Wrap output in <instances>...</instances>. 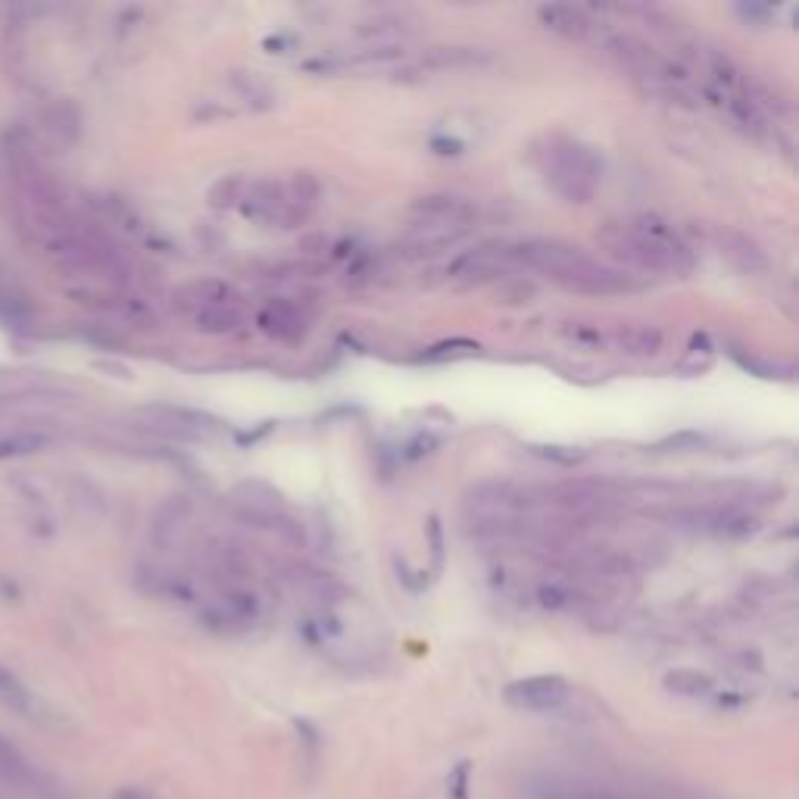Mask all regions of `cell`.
<instances>
[{
    "mask_svg": "<svg viewBox=\"0 0 799 799\" xmlns=\"http://www.w3.org/2000/svg\"><path fill=\"white\" fill-rule=\"evenodd\" d=\"M256 325H260L263 334L275 341H285V344H297L303 341L306 334V319L300 316V309L288 300H272L260 309V316H256Z\"/></svg>",
    "mask_w": 799,
    "mask_h": 799,
    "instance_id": "7",
    "label": "cell"
},
{
    "mask_svg": "<svg viewBox=\"0 0 799 799\" xmlns=\"http://www.w3.org/2000/svg\"><path fill=\"white\" fill-rule=\"evenodd\" d=\"M409 213H412V219H416V225L469 228V231L478 219L475 206L462 197H453V194H428V197L412 200Z\"/></svg>",
    "mask_w": 799,
    "mask_h": 799,
    "instance_id": "6",
    "label": "cell"
},
{
    "mask_svg": "<svg viewBox=\"0 0 799 799\" xmlns=\"http://www.w3.org/2000/svg\"><path fill=\"white\" fill-rule=\"evenodd\" d=\"M537 600H540V606H547V609H569L575 603V590L565 578H550V581H540Z\"/></svg>",
    "mask_w": 799,
    "mask_h": 799,
    "instance_id": "17",
    "label": "cell"
},
{
    "mask_svg": "<svg viewBox=\"0 0 799 799\" xmlns=\"http://www.w3.org/2000/svg\"><path fill=\"white\" fill-rule=\"evenodd\" d=\"M537 19L544 22V29H550L553 35L565 38V41H584L594 29L590 16L578 7L569 4H544L537 10Z\"/></svg>",
    "mask_w": 799,
    "mask_h": 799,
    "instance_id": "9",
    "label": "cell"
},
{
    "mask_svg": "<svg viewBox=\"0 0 799 799\" xmlns=\"http://www.w3.org/2000/svg\"><path fill=\"white\" fill-rule=\"evenodd\" d=\"M241 216L260 225H278V228H294L306 219V213L291 200L288 188L278 182H250L244 185V194L238 200Z\"/></svg>",
    "mask_w": 799,
    "mask_h": 799,
    "instance_id": "4",
    "label": "cell"
},
{
    "mask_svg": "<svg viewBox=\"0 0 799 799\" xmlns=\"http://www.w3.org/2000/svg\"><path fill=\"white\" fill-rule=\"evenodd\" d=\"M191 322L197 331L206 334H235L244 325V313L238 309V303H216V306H203L197 313H191Z\"/></svg>",
    "mask_w": 799,
    "mask_h": 799,
    "instance_id": "11",
    "label": "cell"
},
{
    "mask_svg": "<svg viewBox=\"0 0 799 799\" xmlns=\"http://www.w3.org/2000/svg\"><path fill=\"white\" fill-rule=\"evenodd\" d=\"M509 250H512L515 266H528L540 275H547L565 291L625 294V291L637 288V281L631 275L597 263L590 253H584L575 244H565V241H525V244L509 247Z\"/></svg>",
    "mask_w": 799,
    "mask_h": 799,
    "instance_id": "2",
    "label": "cell"
},
{
    "mask_svg": "<svg viewBox=\"0 0 799 799\" xmlns=\"http://www.w3.org/2000/svg\"><path fill=\"white\" fill-rule=\"evenodd\" d=\"M484 63H491V57L478 47H431L422 57L425 69H472Z\"/></svg>",
    "mask_w": 799,
    "mask_h": 799,
    "instance_id": "13",
    "label": "cell"
},
{
    "mask_svg": "<svg viewBox=\"0 0 799 799\" xmlns=\"http://www.w3.org/2000/svg\"><path fill=\"white\" fill-rule=\"evenodd\" d=\"M615 347L628 353V356H656L662 350V331L647 328V325H631V328H618L615 331Z\"/></svg>",
    "mask_w": 799,
    "mask_h": 799,
    "instance_id": "14",
    "label": "cell"
},
{
    "mask_svg": "<svg viewBox=\"0 0 799 799\" xmlns=\"http://www.w3.org/2000/svg\"><path fill=\"white\" fill-rule=\"evenodd\" d=\"M428 534H431V553H434V565L441 569L444 565V534H441V522L431 519L428 522Z\"/></svg>",
    "mask_w": 799,
    "mask_h": 799,
    "instance_id": "22",
    "label": "cell"
},
{
    "mask_svg": "<svg viewBox=\"0 0 799 799\" xmlns=\"http://www.w3.org/2000/svg\"><path fill=\"white\" fill-rule=\"evenodd\" d=\"M235 300V291H231L225 281H216V278H206V281H194V285L178 291V306L185 309V313H197L203 306H216V303H231Z\"/></svg>",
    "mask_w": 799,
    "mask_h": 799,
    "instance_id": "12",
    "label": "cell"
},
{
    "mask_svg": "<svg viewBox=\"0 0 799 799\" xmlns=\"http://www.w3.org/2000/svg\"><path fill=\"white\" fill-rule=\"evenodd\" d=\"M597 241L634 269L643 272H690L693 250L662 216L640 213L628 222H609L597 231Z\"/></svg>",
    "mask_w": 799,
    "mask_h": 799,
    "instance_id": "1",
    "label": "cell"
},
{
    "mask_svg": "<svg viewBox=\"0 0 799 799\" xmlns=\"http://www.w3.org/2000/svg\"><path fill=\"white\" fill-rule=\"evenodd\" d=\"M715 241H718L721 256H728V260H731L740 272H746V275H759V272L768 269V256H765V250H762L750 235H743V231L721 228L718 235H715Z\"/></svg>",
    "mask_w": 799,
    "mask_h": 799,
    "instance_id": "8",
    "label": "cell"
},
{
    "mask_svg": "<svg viewBox=\"0 0 799 799\" xmlns=\"http://www.w3.org/2000/svg\"><path fill=\"white\" fill-rule=\"evenodd\" d=\"M665 687L675 690V693H684V697H703V693L712 690V681L703 672H690V668H681V672L665 675Z\"/></svg>",
    "mask_w": 799,
    "mask_h": 799,
    "instance_id": "16",
    "label": "cell"
},
{
    "mask_svg": "<svg viewBox=\"0 0 799 799\" xmlns=\"http://www.w3.org/2000/svg\"><path fill=\"white\" fill-rule=\"evenodd\" d=\"M569 681L559 678V675H534V678H522V681H512L506 687V703L515 706V709H525V712H553V709H562L569 703Z\"/></svg>",
    "mask_w": 799,
    "mask_h": 799,
    "instance_id": "5",
    "label": "cell"
},
{
    "mask_svg": "<svg viewBox=\"0 0 799 799\" xmlns=\"http://www.w3.org/2000/svg\"><path fill=\"white\" fill-rule=\"evenodd\" d=\"M244 178H238V175H225L222 182H216L213 185V191H210V203L216 206V210H222V206H231V203H238L241 200V194H244Z\"/></svg>",
    "mask_w": 799,
    "mask_h": 799,
    "instance_id": "18",
    "label": "cell"
},
{
    "mask_svg": "<svg viewBox=\"0 0 799 799\" xmlns=\"http://www.w3.org/2000/svg\"><path fill=\"white\" fill-rule=\"evenodd\" d=\"M231 88H235V91L250 103V107L269 110L272 103H275L272 88L260 79V75H253V72H238V75H231Z\"/></svg>",
    "mask_w": 799,
    "mask_h": 799,
    "instance_id": "15",
    "label": "cell"
},
{
    "mask_svg": "<svg viewBox=\"0 0 799 799\" xmlns=\"http://www.w3.org/2000/svg\"><path fill=\"white\" fill-rule=\"evenodd\" d=\"M556 799H612V796L597 793V790H569V793H559Z\"/></svg>",
    "mask_w": 799,
    "mask_h": 799,
    "instance_id": "24",
    "label": "cell"
},
{
    "mask_svg": "<svg viewBox=\"0 0 799 799\" xmlns=\"http://www.w3.org/2000/svg\"><path fill=\"white\" fill-rule=\"evenodd\" d=\"M540 169H544L547 185L569 203H587L597 194L603 178V160L572 138H550L540 150Z\"/></svg>",
    "mask_w": 799,
    "mask_h": 799,
    "instance_id": "3",
    "label": "cell"
},
{
    "mask_svg": "<svg viewBox=\"0 0 799 799\" xmlns=\"http://www.w3.org/2000/svg\"><path fill=\"white\" fill-rule=\"evenodd\" d=\"M703 444V437L700 434H693V431H681L675 437H668V441L656 444V450H668V447H700Z\"/></svg>",
    "mask_w": 799,
    "mask_h": 799,
    "instance_id": "23",
    "label": "cell"
},
{
    "mask_svg": "<svg viewBox=\"0 0 799 799\" xmlns=\"http://www.w3.org/2000/svg\"><path fill=\"white\" fill-rule=\"evenodd\" d=\"M540 459L559 462V466H578L584 462V453L578 447H562V444H544V447H531Z\"/></svg>",
    "mask_w": 799,
    "mask_h": 799,
    "instance_id": "19",
    "label": "cell"
},
{
    "mask_svg": "<svg viewBox=\"0 0 799 799\" xmlns=\"http://www.w3.org/2000/svg\"><path fill=\"white\" fill-rule=\"evenodd\" d=\"M481 347L475 344V341H447V344H437V347H431V350H425V356L422 359H453V356H475Z\"/></svg>",
    "mask_w": 799,
    "mask_h": 799,
    "instance_id": "21",
    "label": "cell"
},
{
    "mask_svg": "<svg viewBox=\"0 0 799 799\" xmlns=\"http://www.w3.org/2000/svg\"><path fill=\"white\" fill-rule=\"evenodd\" d=\"M469 235V228H441V225H416L406 235L403 250L412 256H434Z\"/></svg>",
    "mask_w": 799,
    "mask_h": 799,
    "instance_id": "10",
    "label": "cell"
},
{
    "mask_svg": "<svg viewBox=\"0 0 799 799\" xmlns=\"http://www.w3.org/2000/svg\"><path fill=\"white\" fill-rule=\"evenodd\" d=\"M359 35L363 38H397V35H403V22L394 16H381V19L359 25Z\"/></svg>",
    "mask_w": 799,
    "mask_h": 799,
    "instance_id": "20",
    "label": "cell"
}]
</instances>
